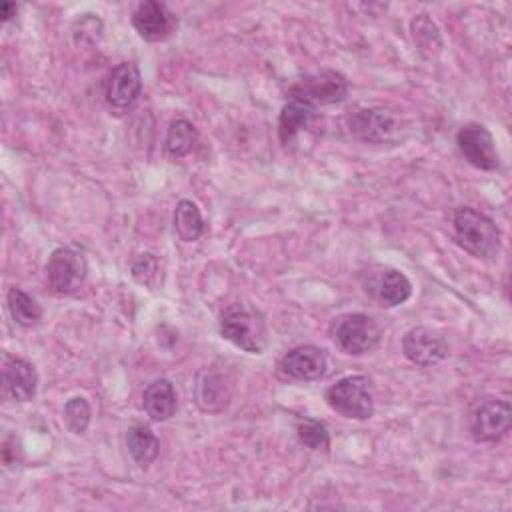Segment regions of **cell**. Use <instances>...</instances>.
I'll list each match as a JSON object with an SVG mask.
<instances>
[{
  "mask_svg": "<svg viewBox=\"0 0 512 512\" xmlns=\"http://www.w3.org/2000/svg\"><path fill=\"white\" fill-rule=\"evenodd\" d=\"M454 238L460 248L480 260H496L500 254V230L490 216L472 208L460 206L454 212Z\"/></svg>",
  "mask_w": 512,
  "mask_h": 512,
  "instance_id": "cell-1",
  "label": "cell"
},
{
  "mask_svg": "<svg viewBox=\"0 0 512 512\" xmlns=\"http://www.w3.org/2000/svg\"><path fill=\"white\" fill-rule=\"evenodd\" d=\"M218 330L224 340L250 354H262L268 346V330L262 314L244 302L230 304L222 312Z\"/></svg>",
  "mask_w": 512,
  "mask_h": 512,
  "instance_id": "cell-2",
  "label": "cell"
},
{
  "mask_svg": "<svg viewBox=\"0 0 512 512\" xmlns=\"http://www.w3.org/2000/svg\"><path fill=\"white\" fill-rule=\"evenodd\" d=\"M326 404L344 418L368 420L374 414L372 382L364 374L340 378L324 394Z\"/></svg>",
  "mask_w": 512,
  "mask_h": 512,
  "instance_id": "cell-3",
  "label": "cell"
},
{
  "mask_svg": "<svg viewBox=\"0 0 512 512\" xmlns=\"http://www.w3.org/2000/svg\"><path fill=\"white\" fill-rule=\"evenodd\" d=\"M334 342L352 356H364L378 348L382 330L376 320L364 312H348L334 320L330 330Z\"/></svg>",
  "mask_w": 512,
  "mask_h": 512,
  "instance_id": "cell-4",
  "label": "cell"
},
{
  "mask_svg": "<svg viewBox=\"0 0 512 512\" xmlns=\"http://www.w3.org/2000/svg\"><path fill=\"white\" fill-rule=\"evenodd\" d=\"M46 286L56 296L76 294L88 278V262L82 252L70 246L56 248L46 262Z\"/></svg>",
  "mask_w": 512,
  "mask_h": 512,
  "instance_id": "cell-5",
  "label": "cell"
},
{
  "mask_svg": "<svg viewBox=\"0 0 512 512\" xmlns=\"http://www.w3.org/2000/svg\"><path fill=\"white\" fill-rule=\"evenodd\" d=\"M348 128L366 144H390L400 138L402 120L392 110L374 106L354 112L348 118Z\"/></svg>",
  "mask_w": 512,
  "mask_h": 512,
  "instance_id": "cell-6",
  "label": "cell"
},
{
  "mask_svg": "<svg viewBox=\"0 0 512 512\" xmlns=\"http://www.w3.org/2000/svg\"><path fill=\"white\" fill-rule=\"evenodd\" d=\"M288 96L302 98L316 108L322 104H338L348 96V80L336 70H320L296 80L288 88Z\"/></svg>",
  "mask_w": 512,
  "mask_h": 512,
  "instance_id": "cell-7",
  "label": "cell"
},
{
  "mask_svg": "<svg viewBox=\"0 0 512 512\" xmlns=\"http://www.w3.org/2000/svg\"><path fill=\"white\" fill-rule=\"evenodd\" d=\"M456 146L460 150V154L464 156V160L478 168V170H486L492 172L498 168L500 160H498V150H496V142L494 136L490 134V130L480 124V122H468L464 124L458 132H456Z\"/></svg>",
  "mask_w": 512,
  "mask_h": 512,
  "instance_id": "cell-8",
  "label": "cell"
},
{
  "mask_svg": "<svg viewBox=\"0 0 512 512\" xmlns=\"http://www.w3.org/2000/svg\"><path fill=\"white\" fill-rule=\"evenodd\" d=\"M512 408L508 400L490 398L480 402L468 418L470 434L476 442H498L510 430Z\"/></svg>",
  "mask_w": 512,
  "mask_h": 512,
  "instance_id": "cell-9",
  "label": "cell"
},
{
  "mask_svg": "<svg viewBox=\"0 0 512 512\" xmlns=\"http://www.w3.org/2000/svg\"><path fill=\"white\" fill-rule=\"evenodd\" d=\"M402 352L412 364L428 368L446 360L450 346L436 328L414 326L402 336Z\"/></svg>",
  "mask_w": 512,
  "mask_h": 512,
  "instance_id": "cell-10",
  "label": "cell"
},
{
  "mask_svg": "<svg viewBox=\"0 0 512 512\" xmlns=\"http://www.w3.org/2000/svg\"><path fill=\"white\" fill-rule=\"evenodd\" d=\"M140 92H142V74L136 62L118 64L110 72L104 88L106 104L116 112H124L132 108L140 98Z\"/></svg>",
  "mask_w": 512,
  "mask_h": 512,
  "instance_id": "cell-11",
  "label": "cell"
},
{
  "mask_svg": "<svg viewBox=\"0 0 512 512\" xmlns=\"http://www.w3.org/2000/svg\"><path fill=\"white\" fill-rule=\"evenodd\" d=\"M2 388L6 398L12 402H30L38 390V372L28 360L8 354H2Z\"/></svg>",
  "mask_w": 512,
  "mask_h": 512,
  "instance_id": "cell-12",
  "label": "cell"
},
{
  "mask_svg": "<svg viewBox=\"0 0 512 512\" xmlns=\"http://www.w3.org/2000/svg\"><path fill=\"white\" fill-rule=\"evenodd\" d=\"M364 286L366 292L386 308L400 306L412 296V282L404 272L390 266H378L376 270L368 272Z\"/></svg>",
  "mask_w": 512,
  "mask_h": 512,
  "instance_id": "cell-13",
  "label": "cell"
},
{
  "mask_svg": "<svg viewBox=\"0 0 512 512\" xmlns=\"http://www.w3.org/2000/svg\"><path fill=\"white\" fill-rule=\"evenodd\" d=\"M328 358L320 346L302 344L280 358V372L292 380L314 382L326 374Z\"/></svg>",
  "mask_w": 512,
  "mask_h": 512,
  "instance_id": "cell-14",
  "label": "cell"
},
{
  "mask_svg": "<svg viewBox=\"0 0 512 512\" xmlns=\"http://www.w3.org/2000/svg\"><path fill=\"white\" fill-rule=\"evenodd\" d=\"M132 26L146 42H160L172 34L176 26V16L166 4L156 0H144L132 12Z\"/></svg>",
  "mask_w": 512,
  "mask_h": 512,
  "instance_id": "cell-15",
  "label": "cell"
},
{
  "mask_svg": "<svg viewBox=\"0 0 512 512\" xmlns=\"http://www.w3.org/2000/svg\"><path fill=\"white\" fill-rule=\"evenodd\" d=\"M316 116V106L302 100V98H294L288 96V100L284 102L280 116H278V136L280 142L284 146L292 144L294 138L314 120Z\"/></svg>",
  "mask_w": 512,
  "mask_h": 512,
  "instance_id": "cell-16",
  "label": "cell"
},
{
  "mask_svg": "<svg viewBox=\"0 0 512 512\" xmlns=\"http://www.w3.org/2000/svg\"><path fill=\"white\" fill-rule=\"evenodd\" d=\"M144 412L154 422H166L176 412V390L168 378L150 382L142 394Z\"/></svg>",
  "mask_w": 512,
  "mask_h": 512,
  "instance_id": "cell-17",
  "label": "cell"
},
{
  "mask_svg": "<svg viewBox=\"0 0 512 512\" xmlns=\"http://www.w3.org/2000/svg\"><path fill=\"white\" fill-rule=\"evenodd\" d=\"M196 402L204 412H218L228 402V386L224 376L206 368L196 380Z\"/></svg>",
  "mask_w": 512,
  "mask_h": 512,
  "instance_id": "cell-18",
  "label": "cell"
},
{
  "mask_svg": "<svg viewBox=\"0 0 512 512\" xmlns=\"http://www.w3.org/2000/svg\"><path fill=\"white\" fill-rule=\"evenodd\" d=\"M126 446L132 460L140 468H148L158 458V452H160V440L156 438L152 428L144 424H134L128 428Z\"/></svg>",
  "mask_w": 512,
  "mask_h": 512,
  "instance_id": "cell-19",
  "label": "cell"
},
{
  "mask_svg": "<svg viewBox=\"0 0 512 512\" xmlns=\"http://www.w3.org/2000/svg\"><path fill=\"white\" fill-rule=\"evenodd\" d=\"M198 142V130L196 126L186 118H176L168 124L162 150L168 158L178 160L192 152V148Z\"/></svg>",
  "mask_w": 512,
  "mask_h": 512,
  "instance_id": "cell-20",
  "label": "cell"
},
{
  "mask_svg": "<svg viewBox=\"0 0 512 512\" xmlns=\"http://www.w3.org/2000/svg\"><path fill=\"white\" fill-rule=\"evenodd\" d=\"M8 312L12 316V320L22 326V328H32L36 326L40 320H42V306L28 294L24 292L22 288L18 286H12L8 290Z\"/></svg>",
  "mask_w": 512,
  "mask_h": 512,
  "instance_id": "cell-21",
  "label": "cell"
},
{
  "mask_svg": "<svg viewBox=\"0 0 512 512\" xmlns=\"http://www.w3.org/2000/svg\"><path fill=\"white\" fill-rule=\"evenodd\" d=\"M174 230L184 242H194L204 232V220L202 214L192 200H180L174 208Z\"/></svg>",
  "mask_w": 512,
  "mask_h": 512,
  "instance_id": "cell-22",
  "label": "cell"
},
{
  "mask_svg": "<svg viewBox=\"0 0 512 512\" xmlns=\"http://www.w3.org/2000/svg\"><path fill=\"white\" fill-rule=\"evenodd\" d=\"M410 30H412V38L418 46V50L424 54V56H434L442 50L444 42H442V36H440V30L438 26L434 24V20L428 16V14H418L412 18L410 22Z\"/></svg>",
  "mask_w": 512,
  "mask_h": 512,
  "instance_id": "cell-23",
  "label": "cell"
},
{
  "mask_svg": "<svg viewBox=\"0 0 512 512\" xmlns=\"http://www.w3.org/2000/svg\"><path fill=\"white\" fill-rule=\"evenodd\" d=\"M296 436H298V442L312 452L328 454V450H330L328 428L324 422H320L316 418H308V416L300 418L296 422Z\"/></svg>",
  "mask_w": 512,
  "mask_h": 512,
  "instance_id": "cell-24",
  "label": "cell"
},
{
  "mask_svg": "<svg viewBox=\"0 0 512 512\" xmlns=\"http://www.w3.org/2000/svg\"><path fill=\"white\" fill-rule=\"evenodd\" d=\"M62 418L66 428L72 434H84L90 426V418H92V410L90 404L84 396H74L70 400H66L64 410H62Z\"/></svg>",
  "mask_w": 512,
  "mask_h": 512,
  "instance_id": "cell-25",
  "label": "cell"
},
{
  "mask_svg": "<svg viewBox=\"0 0 512 512\" xmlns=\"http://www.w3.org/2000/svg\"><path fill=\"white\" fill-rule=\"evenodd\" d=\"M130 274L138 284L152 288L156 286V280L160 274V262L152 252H142L132 260Z\"/></svg>",
  "mask_w": 512,
  "mask_h": 512,
  "instance_id": "cell-26",
  "label": "cell"
},
{
  "mask_svg": "<svg viewBox=\"0 0 512 512\" xmlns=\"http://www.w3.org/2000/svg\"><path fill=\"white\" fill-rule=\"evenodd\" d=\"M102 34V22L94 14H82L74 22V38L76 42H96Z\"/></svg>",
  "mask_w": 512,
  "mask_h": 512,
  "instance_id": "cell-27",
  "label": "cell"
},
{
  "mask_svg": "<svg viewBox=\"0 0 512 512\" xmlns=\"http://www.w3.org/2000/svg\"><path fill=\"white\" fill-rule=\"evenodd\" d=\"M2 462L6 466L16 464V436L6 434L2 440Z\"/></svg>",
  "mask_w": 512,
  "mask_h": 512,
  "instance_id": "cell-28",
  "label": "cell"
},
{
  "mask_svg": "<svg viewBox=\"0 0 512 512\" xmlns=\"http://www.w3.org/2000/svg\"><path fill=\"white\" fill-rule=\"evenodd\" d=\"M16 10H18V6H16V2H2V6H0V16H2V22H8V20H12L14 16H16Z\"/></svg>",
  "mask_w": 512,
  "mask_h": 512,
  "instance_id": "cell-29",
  "label": "cell"
}]
</instances>
